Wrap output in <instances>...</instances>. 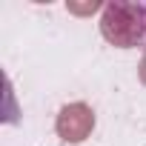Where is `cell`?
<instances>
[{"mask_svg":"<svg viewBox=\"0 0 146 146\" xmlns=\"http://www.w3.org/2000/svg\"><path fill=\"white\" fill-rule=\"evenodd\" d=\"M100 35L117 49H135L146 43V3H106L100 15Z\"/></svg>","mask_w":146,"mask_h":146,"instance_id":"6da1fadb","label":"cell"},{"mask_svg":"<svg viewBox=\"0 0 146 146\" xmlns=\"http://www.w3.org/2000/svg\"><path fill=\"white\" fill-rule=\"evenodd\" d=\"M54 129H57L60 140H66V143H83L92 135V129H95L92 106H86V103H66L57 112Z\"/></svg>","mask_w":146,"mask_h":146,"instance_id":"7a4b0ae2","label":"cell"},{"mask_svg":"<svg viewBox=\"0 0 146 146\" xmlns=\"http://www.w3.org/2000/svg\"><path fill=\"white\" fill-rule=\"evenodd\" d=\"M137 75H140V83L146 86V52H143V60H140V69H137Z\"/></svg>","mask_w":146,"mask_h":146,"instance_id":"3957f363","label":"cell"}]
</instances>
